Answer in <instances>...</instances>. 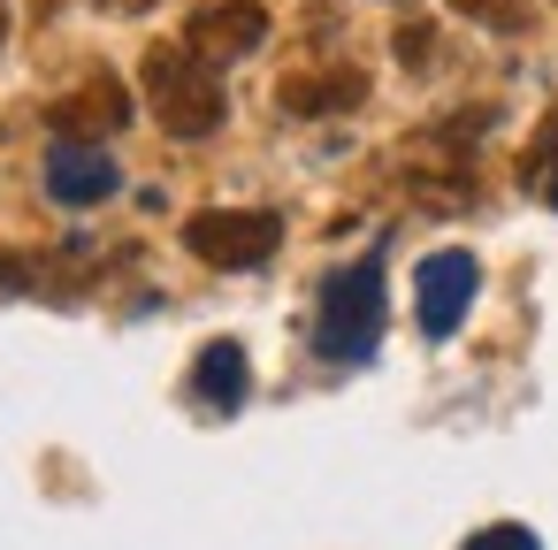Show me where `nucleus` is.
<instances>
[{"mask_svg":"<svg viewBox=\"0 0 558 550\" xmlns=\"http://www.w3.org/2000/svg\"><path fill=\"white\" fill-rule=\"evenodd\" d=\"M146 108L169 138H215L230 100H222V77L215 62L192 47V39H161L146 47Z\"/></svg>","mask_w":558,"mask_h":550,"instance_id":"obj_1","label":"nucleus"},{"mask_svg":"<svg viewBox=\"0 0 558 550\" xmlns=\"http://www.w3.org/2000/svg\"><path fill=\"white\" fill-rule=\"evenodd\" d=\"M116 184H123V169H116L100 146L54 138V154H47V192H54V207H100V199H116Z\"/></svg>","mask_w":558,"mask_h":550,"instance_id":"obj_9","label":"nucleus"},{"mask_svg":"<svg viewBox=\"0 0 558 550\" xmlns=\"http://www.w3.org/2000/svg\"><path fill=\"white\" fill-rule=\"evenodd\" d=\"M459 131H466V123H451V131H436V138H421V146H405V192H413L421 207H466V199H474V161H466Z\"/></svg>","mask_w":558,"mask_h":550,"instance_id":"obj_6","label":"nucleus"},{"mask_svg":"<svg viewBox=\"0 0 558 550\" xmlns=\"http://www.w3.org/2000/svg\"><path fill=\"white\" fill-rule=\"evenodd\" d=\"M245 390H253L245 344H238V337H215V344L199 352V367H192V398H199L207 413H238V405H245Z\"/></svg>","mask_w":558,"mask_h":550,"instance_id":"obj_10","label":"nucleus"},{"mask_svg":"<svg viewBox=\"0 0 558 550\" xmlns=\"http://www.w3.org/2000/svg\"><path fill=\"white\" fill-rule=\"evenodd\" d=\"M184 245L207 268H260L283 245V215H268V207H199L184 222Z\"/></svg>","mask_w":558,"mask_h":550,"instance_id":"obj_3","label":"nucleus"},{"mask_svg":"<svg viewBox=\"0 0 558 550\" xmlns=\"http://www.w3.org/2000/svg\"><path fill=\"white\" fill-rule=\"evenodd\" d=\"M466 550H543V542H535V535H527L520 520H497V527H482V535H474Z\"/></svg>","mask_w":558,"mask_h":550,"instance_id":"obj_13","label":"nucleus"},{"mask_svg":"<svg viewBox=\"0 0 558 550\" xmlns=\"http://www.w3.org/2000/svg\"><path fill=\"white\" fill-rule=\"evenodd\" d=\"M520 184H527V192L558 215V115L535 131V146H527V161H520Z\"/></svg>","mask_w":558,"mask_h":550,"instance_id":"obj_11","label":"nucleus"},{"mask_svg":"<svg viewBox=\"0 0 558 550\" xmlns=\"http://www.w3.org/2000/svg\"><path fill=\"white\" fill-rule=\"evenodd\" d=\"M184 39H192L207 62H245V54H260V39H268V9H260V0H215V9H199V16L184 24Z\"/></svg>","mask_w":558,"mask_h":550,"instance_id":"obj_7","label":"nucleus"},{"mask_svg":"<svg viewBox=\"0 0 558 550\" xmlns=\"http://www.w3.org/2000/svg\"><path fill=\"white\" fill-rule=\"evenodd\" d=\"M367 100V70L352 62H322V70H291L276 85V108L283 115H352Z\"/></svg>","mask_w":558,"mask_h":550,"instance_id":"obj_8","label":"nucleus"},{"mask_svg":"<svg viewBox=\"0 0 558 550\" xmlns=\"http://www.w3.org/2000/svg\"><path fill=\"white\" fill-rule=\"evenodd\" d=\"M123 123H131V93H123V77H108V70L77 77V85L47 108V131L70 138V146H100V138H116Z\"/></svg>","mask_w":558,"mask_h":550,"instance_id":"obj_5","label":"nucleus"},{"mask_svg":"<svg viewBox=\"0 0 558 550\" xmlns=\"http://www.w3.org/2000/svg\"><path fill=\"white\" fill-rule=\"evenodd\" d=\"M451 9L482 32H527V0H451Z\"/></svg>","mask_w":558,"mask_h":550,"instance_id":"obj_12","label":"nucleus"},{"mask_svg":"<svg viewBox=\"0 0 558 550\" xmlns=\"http://www.w3.org/2000/svg\"><path fill=\"white\" fill-rule=\"evenodd\" d=\"M428 54H436V32L428 24H398V62L405 70H428Z\"/></svg>","mask_w":558,"mask_h":550,"instance_id":"obj_14","label":"nucleus"},{"mask_svg":"<svg viewBox=\"0 0 558 550\" xmlns=\"http://www.w3.org/2000/svg\"><path fill=\"white\" fill-rule=\"evenodd\" d=\"M100 9H116V16H146L154 0H100Z\"/></svg>","mask_w":558,"mask_h":550,"instance_id":"obj_15","label":"nucleus"},{"mask_svg":"<svg viewBox=\"0 0 558 550\" xmlns=\"http://www.w3.org/2000/svg\"><path fill=\"white\" fill-rule=\"evenodd\" d=\"M383 314H390V298H383V260H352V268H337V276L322 283L314 352L337 359V367L375 359V344H383Z\"/></svg>","mask_w":558,"mask_h":550,"instance_id":"obj_2","label":"nucleus"},{"mask_svg":"<svg viewBox=\"0 0 558 550\" xmlns=\"http://www.w3.org/2000/svg\"><path fill=\"white\" fill-rule=\"evenodd\" d=\"M0 47H9V0H0Z\"/></svg>","mask_w":558,"mask_h":550,"instance_id":"obj_16","label":"nucleus"},{"mask_svg":"<svg viewBox=\"0 0 558 550\" xmlns=\"http://www.w3.org/2000/svg\"><path fill=\"white\" fill-rule=\"evenodd\" d=\"M474 283H482V268H474L466 245L428 253L421 276H413V321H421V337H451L466 321V306H474Z\"/></svg>","mask_w":558,"mask_h":550,"instance_id":"obj_4","label":"nucleus"}]
</instances>
